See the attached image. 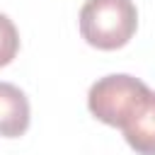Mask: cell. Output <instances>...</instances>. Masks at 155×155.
Listing matches in <instances>:
<instances>
[{
    "mask_svg": "<svg viewBox=\"0 0 155 155\" xmlns=\"http://www.w3.org/2000/svg\"><path fill=\"white\" fill-rule=\"evenodd\" d=\"M138 27L133 0H87L80 10V34L99 51H116L131 41Z\"/></svg>",
    "mask_w": 155,
    "mask_h": 155,
    "instance_id": "cell-1",
    "label": "cell"
},
{
    "mask_svg": "<svg viewBox=\"0 0 155 155\" xmlns=\"http://www.w3.org/2000/svg\"><path fill=\"white\" fill-rule=\"evenodd\" d=\"M150 87L126 73H114L99 78L87 92V109L94 119L107 126L124 128L148 102Z\"/></svg>",
    "mask_w": 155,
    "mask_h": 155,
    "instance_id": "cell-2",
    "label": "cell"
},
{
    "mask_svg": "<svg viewBox=\"0 0 155 155\" xmlns=\"http://www.w3.org/2000/svg\"><path fill=\"white\" fill-rule=\"evenodd\" d=\"M29 128V99L10 82H0V136L19 138Z\"/></svg>",
    "mask_w": 155,
    "mask_h": 155,
    "instance_id": "cell-3",
    "label": "cell"
},
{
    "mask_svg": "<svg viewBox=\"0 0 155 155\" xmlns=\"http://www.w3.org/2000/svg\"><path fill=\"white\" fill-rule=\"evenodd\" d=\"M121 131L126 143L138 155H155V92H150L143 109Z\"/></svg>",
    "mask_w": 155,
    "mask_h": 155,
    "instance_id": "cell-4",
    "label": "cell"
},
{
    "mask_svg": "<svg viewBox=\"0 0 155 155\" xmlns=\"http://www.w3.org/2000/svg\"><path fill=\"white\" fill-rule=\"evenodd\" d=\"M19 51V34H17V27L15 22L0 12V68L12 63V58L17 56Z\"/></svg>",
    "mask_w": 155,
    "mask_h": 155,
    "instance_id": "cell-5",
    "label": "cell"
}]
</instances>
